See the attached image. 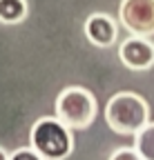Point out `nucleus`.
<instances>
[{
    "label": "nucleus",
    "mask_w": 154,
    "mask_h": 160,
    "mask_svg": "<svg viewBox=\"0 0 154 160\" xmlns=\"http://www.w3.org/2000/svg\"><path fill=\"white\" fill-rule=\"evenodd\" d=\"M107 127L119 136H134L145 122H150V105L134 91H119L105 107Z\"/></svg>",
    "instance_id": "obj_1"
},
{
    "label": "nucleus",
    "mask_w": 154,
    "mask_h": 160,
    "mask_svg": "<svg viewBox=\"0 0 154 160\" xmlns=\"http://www.w3.org/2000/svg\"><path fill=\"white\" fill-rule=\"evenodd\" d=\"M29 142L40 153L43 160H63L74 149V138L69 127L63 125L56 116L54 118L45 116L36 120L29 133Z\"/></svg>",
    "instance_id": "obj_2"
},
{
    "label": "nucleus",
    "mask_w": 154,
    "mask_h": 160,
    "mask_svg": "<svg viewBox=\"0 0 154 160\" xmlns=\"http://www.w3.org/2000/svg\"><path fill=\"white\" fill-rule=\"evenodd\" d=\"M98 113L96 96L85 87H65L56 98V118L69 129H89Z\"/></svg>",
    "instance_id": "obj_3"
},
{
    "label": "nucleus",
    "mask_w": 154,
    "mask_h": 160,
    "mask_svg": "<svg viewBox=\"0 0 154 160\" xmlns=\"http://www.w3.org/2000/svg\"><path fill=\"white\" fill-rule=\"evenodd\" d=\"M119 20L132 36H154V0H123Z\"/></svg>",
    "instance_id": "obj_4"
},
{
    "label": "nucleus",
    "mask_w": 154,
    "mask_h": 160,
    "mask_svg": "<svg viewBox=\"0 0 154 160\" xmlns=\"http://www.w3.org/2000/svg\"><path fill=\"white\" fill-rule=\"evenodd\" d=\"M119 58L132 71H150L154 67V45L141 36L125 38L119 47Z\"/></svg>",
    "instance_id": "obj_5"
},
{
    "label": "nucleus",
    "mask_w": 154,
    "mask_h": 160,
    "mask_svg": "<svg viewBox=\"0 0 154 160\" xmlns=\"http://www.w3.org/2000/svg\"><path fill=\"white\" fill-rule=\"evenodd\" d=\"M83 33L94 47L105 49V47H112L116 42L119 25H116V20L112 16H107V13H92L83 25Z\"/></svg>",
    "instance_id": "obj_6"
},
{
    "label": "nucleus",
    "mask_w": 154,
    "mask_h": 160,
    "mask_svg": "<svg viewBox=\"0 0 154 160\" xmlns=\"http://www.w3.org/2000/svg\"><path fill=\"white\" fill-rule=\"evenodd\" d=\"M29 16L27 0H0V22L3 25H20Z\"/></svg>",
    "instance_id": "obj_7"
},
{
    "label": "nucleus",
    "mask_w": 154,
    "mask_h": 160,
    "mask_svg": "<svg viewBox=\"0 0 154 160\" xmlns=\"http://www.w3.org/2000/svg\"><path fill=\"white\" fill-rule=\"evenodd\" d=\"M134 149L139 151L141 160H154V122H145L134 133Z\"/></svg>",
    "instance_id": "obj_8"
},
{
    "label": "nucleus",
    "mask_w": 154,
    "mask_h": 160,
    "mask_svg": "<svg viewBox=\"0 0 154 160\" xmlns=\"http://www.w3.org/2000/svg\"><path fill=\"white\" fill-rule=\"evenodd\" d=\"M9 158H11V160H43L40 153H38L31 145H29V149H18V151L9 153Z\"/></svg>",
    "instance_id": "obj_9"
},
{
    "label": "nucleus",
    "mask_w": 154,
    "mask_h": 160,
    "mask_svg": "<svg viewBox=\"0 0 154 160\" xmlns=\"http://www.w3.org/2000/svg\"><path fill=\"white\" fill-rule=\"evenodd\" d=\"M109 158H112V160H141V158H139V151L134 149V147H132V149H116Z\"/></svg>",
    "instance_id": "obj_10"
},
{
    "label": "nucleus",
    "mask_w": 154,
    "mask_h": 160,
    "mask_svg": "<svg viewBox=\"0 0 154 160\" xmlns=\"http://www.w3.org/2000/svg\"><path fill=\"white\" fill-rule=\"evenodd\" d=\"M0 160H9V153H7V151H3V149H0Z\"/></svg>",
    "instance_id": "obj_11"
}]
</instances>
